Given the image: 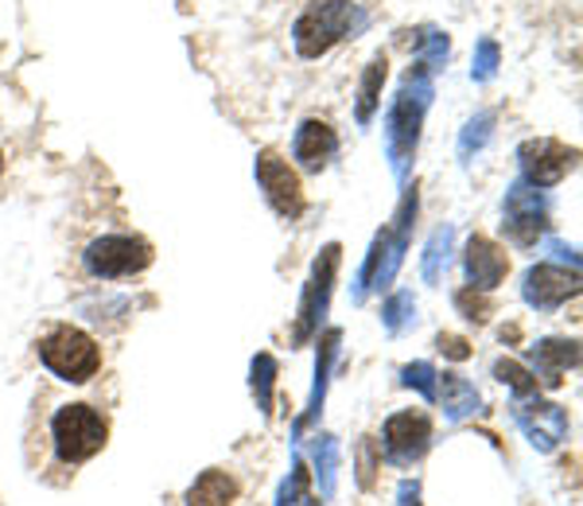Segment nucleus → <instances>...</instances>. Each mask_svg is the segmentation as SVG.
Segmentation results:
<instances>
[{
	"label": "nucleus",
	"instance_id": "obj_1",
	"mask_svg": "<svg viewBox=\"0 0 583 506\" xmlns=\"http://www.w3.org/2000/svg\"><path fill=\"white\" fill-rule=\"evenodd\" d=\"M428 94H432V83H428V66L420 63L417 71L408 75V86L401 90L397 105H393V113H389L385 144H389V160H393V172H397V176H405L408 160H413V152H417Z\"/></svg>",
	"mask_w": 583,
	"mask_h": 506
},
{
	"label": "nucleus",
	"instance_id": "obj_2",
	"mask_svg": "<svg viewBox=\"0 0 583 506\" xmlns=\"http://www.w3.org/2000/svg\"><path fill=\"white\" fill-rule=\"evenodd\" d=\"M358 24V9L351 0H312V9L296 20V51L304 59H319L346 39Z\"/></svg>",
	"mask_w": 583,
	"mask_h": 506
},
{
	"label": "nucleus",
	"instance_id": "obj_3",
	"mask_svg": "<svg viewBox=\"0 0 583 506\" xmlns=\"http://www.w3.org/2000/svg\"><path fill=\"white\" fill-rule=\"evenodd\" d=\"M39 358L51 375H59L63 382H90L98 375V366H102V351L93 343L86 331L78 328H55L51 336L39 343Z\"/></svg>",
	"mask_w": 583,
	"mask_h": 506
},
{
	"label": "nucleus",
	"instance_id": "obj_4",
	"mask_svg": "<svg viewBox=\"0 0 583 506\" xmlns=\"http://www.w3.org/2000/svg\"><path fill=\"white\" fill-rule=\"evenodd\" d=\"M105 417L90 405H63L51 421V441H55V452L63 464H83V459L98 456L105 444Z\"/></svg>",
	"mask_w": 583,
	"mask_h": 506
},
{
	"label": "nucleus",
	"instance_id": "obj_5",
	"mask_svg": "<svg viewBox=\"0 0 583 506\" xmlns=\"http://www.w3.org/2000/svg\"><path fill=\"white\" fill-rule=\"evenodd\" d=\"M149 262H152V245L129 235L98 238V242L86 250V269H90L93 277H102V281L132 277V273H140Z\"/></svg>",
	"mask_w": 583,
	"mask_h": 506
},
{
	"label": "nucleus",
	"instance_id": "obj_6",
	"mask_svg": "<svg viewBox=\"0 0 583 506\" xmlns=\"http://www.w3.org/2000/svg\"><path fill=\"white\" fill-rule=\"evenodd\" d=\"M514 421L537 452H553L568 437V413L553 402H541L537 394L514 402Z\"/></svg>",
	"mask_w": 583,
	"mask_h": 506
},
{
	"label": "nucleus",
	"instance_id": "obj_7",
	"mask_svg": "<svg viewBox=\"0 0 583 506\" xmlns=\"http://www.w3.org/2000/svg\"><path fill=\"white\" fill-rule=\"evenodd\" d=\"M521 172H525L529 188H556L560 179L572 172L575 152L568 144L553 141V137H537V141H525L518 152Z\"/></svg>",
	"mask_w": 583,
	"mask_h": 506
},
{
	"label": "nucleus",
	"instance_id": "obj_8",
	"mask_svg": "<svg viewBox=\"0 0 583 506\" xmlns=\"http://www.w3.org/2000/svg\"><path fill=\"white\" fill-rule=\"evenodd\" d=\"M432 444V421H428L424 413H393L385 421V459L389 464H397V468H408V464H417L420 456L428 452Z\"/></svg>",
	"mask_w": 583,
	"mask_h": 506
},
{
	"label": "nucleus",
	"instance_id": "obj_9",
	"mask_svg": "<svg viewBox=\"0 0 583 506\" xmlns=\"http://www.w3.org/2000/svg\"><path fill=\"white\" fill-rule=\"evenodd\" d=\"M257 184L265 188V199H269L280 218H300V211H304L300 179L296 172L288 168V160H280L273 149H265L257 156Z\"/></svg>",
	"mask_w": 583,
	"mask_h": 506
},
{
	"label": "nucleus",
	"instance_id": "obj_10",
	"mask_svg": "<svg viewBox=\"0 0 583 506\" xmlns=\"http://www.w3.org/2000/svg\"><path fill=\"white\" fill-rule=\"evenodd\" d=\"M548 223V211H545V199L537 195V188H529V184H514L506 191V235L514 245H537L541 230Z\"/></svg>",
	"mask_w": 583,
	"mask_h": 506
},
{
	"label": "nucleus",
	"instance_id": "obj_11",
	"mask_svg": "<svg viewBox=\"0 0 583 506\" xmlns=\"http://www.w3.org/2000/svg\"><path fill=\"white\" fill-rule=\"evenodd\" d=\"M334 269H339V245H327V250L319 253L315 269H312V281H307V289H304V301H300V324H296V331H292L296 343H307L312 331H315V324L324 319L327 301H331Z\"/></svg>",
	"mask_w": 583,
	"mask_h": 506
},
{
	"label": "nucleus",
	"instance_id": "obj_12",
	"mask_svg": "<svg viewBox=\"0 0 583 506\" xmlns=\"http://www.w3.org/2000/svg\"><path fill=\"white\" fill-rule=\"evenodd\" d=\"M525 304L537 312H553L580 292V269H565V265L541 262L525 273Z\"/></svg>",
	"mask_w": 583,
	"mask_h": 506
},
{
	"label": "nucleus",
	"instance_id": "obj_13",
	"mask_svg": "<svg viewBox=\"0 0 583 506\" xmlns=\"http://www.w3.org/2000/svg\"><path fill=\"white\" fill-rule=\"evenodd\" d=\"M464 265H467V281H471V289H479V292L498 289L502 277L509 273L506 250H502V245H494L491 238H482V235H474L471 242H467Z\"/></svg>",
	"mask_w": 583,
	"mask_h": 506
},
{
	"label": "nucleus",
	"instance_id": "obj_14",
	"mask_svg": "<svg viewBox=\"0 0 583 506\" xmlns=\"http://www.w3.org/2000/svg\"><path fill=\"white\" fill-rule=\"evenodd\" d=\"M529 363H533V378L537 385H556L565 382V375L580 363V343L575 339H541L537 347L529 351Z\"/></svg>",
	"mask_w": 583,
	"mask_h": 506
},
{
	"label": "nucleus",
	"instance_id": "obj_15",
	"mask_svg": "<svg viewBox=\"0 0 583 506\" xmlns=\"http://www.w3.org/2000/svg\"><path fill=\"white\" fill-rule=\"evenodd\" d=\"M292 152H296V160L307 172H324L327 164H331L334 152H339V137H334V129L327 122H315L312 117V122H304L296 129Z\"/></svg>",
	"mask_w": 583,
	"mask_h": 506
},
{
	"label": "nucleus",
	"instance_id": "obj_16",
	"mask_svg": "<svg viewBox=\"0 0 583 506\" xmlns=\"http://www.w3.org/2000/svg\"><path fill=\"white\" fill-rule=\"evenodd\" d=\"M435 402H444L447 421H467V417L479 409L474 385L459 375H435Z\"/></svg>",
	"mask_w": 583,
	"mask_h": 506
},
{
	"label": "nucleus",
	"instance_id": "obj_17",
	"mask_svg": "<svg viewBox=\"0 0 583 506\" xmlns=\"http://www.w3.org/2000/svg\"><path fill=\"white\" fill-rule=\"evenodd\" d=\"M238 498V483L226 471H203L187 491V506H230Z\"/></svg>",
	"mask_w": 583,
	"mask_h": 506
},
{
	"label": "nucleus",
	"instance_id": "obj_18",
	"mask_svg": "<svg viewBox=\"0 0 583 506\" xmlns=\"http://www.w3.org/2000/svg\"><path fill=\"white\" fill-rule=\"evenodd\" d=\"M385 55H373L370 66H366V75H362V90H358V122L366 125L378 110V94H381V83H385Z\"/></svg>",
	"mask_w": 583,
	"mask_h": 506
},
{
	"label": "nucleus",
	"instance_id": "obj_19",
	"mask_svg": "<svg viewBox=\"0 0 583 506\" xmlns=\"http://www.w3.org/2000/svg\"><path fill=\"white\" fill-rule=\"evenodd\" d=\"M315 476L324 498L334 495V479H339V441L334 437H315Z\"/></svg>",
	"mask_w": 583,
	"mask_h": 506
},
{
	"label": "nucleus",
	"instance_id": "obj_20",
	"mask_svg": "<svg viewBox=\"0 0 583 506\" xmlns=\"http://www.w3.org/2000/svg\"><path fill=\"white\" fill-rule=\"evenodd\" d=\"M452 242H455V230H452V226H440V230L432 235V242H428V250H424V281H428V284L444 277L447 257H452Z\"/></svg>",
	"mask_w": 583,
	"mask_h": 506
},
{
	"label": "nucleus",
	"instance_id": "obj_21",
	"mask_svg": "<svg viewBox=\"0 0 583 506\" xmlns=\"http://www.w3.org/2000/svg\"><path fill=\"white\" fill-rule=\"evenodd\" d=\"M277 506H319L312 495V471H307V464L300 456H296V464H292V476H288L284 488H280Z\"/></svg>",
	"mask_w": 583,
	"mask_h": 506
},
{
	"label": "nucleus",
	"instance_id": "obj_22",
	"mask_svg": "<svg viewBox=\"0 0 583 506\" xmlns=\"http://www.w3.org/2000/svg\"><path fill=\"white\" fill-rule=\"evenodd\" d=\"M494 378L506 382L518 397H533L541 390L537 378H533V370H525V366L514 363V358H498V363H494Z\"/></svg>",
	"mask_w": 583,
	"mask_h": 506
},
{
	"label": "nucleus",
	"instance_id": "obj_23",
	"mask_svg": "<svg viewBox=\"0 0 583 506\" xmlns=\"http://www.w3.org/2000/svg\"><path fill=\"white\" fill-rule=\"evenodd\" d=\"M339 331H327L324 339H319V363H315V394H312V409H307V417H315L319 413V405H324V390H327V370H331V358H334V347H339Z\"/></svg>",
	"mask_w": 583,
	"mask_h": 506
},
{
	"label": "nucleus",
	"instance_id": "obj_24",
	"mask_svg": "<svg viewBox=\"0 0 583 506\" xmlns=\"http://www.w3.org/2000/svg\"><path fill=\"white\" fill-rule=\"evenodd\" d=\"M273 382H277V363L273 355L253 358V394H257V409L273 413Z\"/></svg>",
	"mask_w": 583,
	"mask_h": 506
},
{
	"label": "nucleus",
	"instance_id": "obj_25",
	"mask_svg": "<svg viewBox=\"0 0 583 506\" xmlns=\"http://www.w3.org/2000/svg\"><path fill=\"white\" fill-rule=\"evenodd\" d=\"M381 319H385V328L393 331V336H401V331L413 328V319H417V304H413V296H408V292H397V296H389Z\"/></svg>",
	"mask_w": 583,
	"mask_h": 506
},
{
	"label": "nucleus",
	"instance_id": "obj_26",
	"mask_svg": "<svg viewBox=\"0 0 583 506\" xmlns=\"http://www.w3.org/2000/svg\"><path fill=\"white\" fill-rule=\"evenodd\" d=\"M455 308L464 312L471 324H486V316L494 312V304L486 301V292L479 289H464V292H455Z\"/></svg>",
	"mask_w": 583,
	"mask_h": 506
},
{
	"label": "nucleus",
	"instance_id": "obj_27",
	"mask_svg": "<svg viewBox=\"0 0 583 506\" xmlns=\"http://www.w3.org/2000/svg\"><path fill=\"white\" fill-rule=\"evenodd\" d=\"M491 125H494V113H479V122H471L464 129V137H459V156H471V152H479L482 144H486V137H491Z\"/></svg>",
	"mask_w": 583,
	"mask_h": 506
},
{
	"label": "nucleus",
	"instance_id": "obj_28",
	"mask_svg": "<svg viewBox=\"0 0 583 506\" xmlns=\"http://www.w3.org/2000/svg\"><path fill=\"white\" fill-rule=\"evenodd\" d=\"M405 385H413V390H420L428 402H435V366L432 363L405 366Z\"/></svg>",
	"mask_w": 583,
	"mask_h": 506
},
{
	"label": "nucleus",
	"instance_id": "obj_29",
	"mask_svg": "<svg viewBox=\"0 0 583 506\" xmlns=\"http://www.w3.org/2000/svg\"><path fill=\"white\" fill-rule=\"evenodd\" d=\"M494 63H498V48H494L491 39H482V43H479V59H474L471 75L479 78V83H482V78H491L494 75Z\"/></svg>",
	"mask_w": 583,
	"mask_h": 506
},
{
	"label": "nucleus",
	"instance_id": "obj_30",
	"mask_svg": "<svg viewBox=\"0 0 583 506\" xmlns=\"http://www.w3.org/2000/svg\"><path fill=\"white\" fill-rule=\"evenodd\" d=\"M440 351H444L447 358H455V363L471 358V343H467L464 336H440Z\"/></svg>",
	"mask_w": 583,
	"mask_h": 506
},
{
	"label": "nucleus",
	"instance_id": "obj_31",
	"mask_svg": "<svg viewBox=\"0 0 583 506\" xmlns=\"http://www.w3.org/2000/svg\"><path fill=\"white\" fill-rule=\"evenodd\" d=\"M358 464H362L358 483H362V488H370V483H373V444H370V441H362V448H358Z\"/></svg>",
	"mask_w": 583,
	"mask_h": 506
},
{
	"label": "nucleus",
	"instance_id": "obj_32",
	"mask_svg": "<svg viewBox=\"0 0 583 506\" xmlns=\"http://www.w3.org/2000/svg\"><path fill=\"white\" fill-rule=\"evenodd\" d=\"M397 506H420V488L417 483H401V491H397Z\"/></svg>",
	"mask_w": 583,
	"mask_h": 506
},
{
	"label": "nucleus",
	"instance_id": "obj_33",
	"mask_svg": "<svg viewBox=\"0 0 583 506\" xmlns=\"http://www.w3.org/2000/svg\"><path fill=\"white\" fill-rule=\"evenodd\" d=\"M0 168H4V156H0Z\"/></svg>",
	"mask_w": 583,
	"mask_h": 506
}]
</instances>
